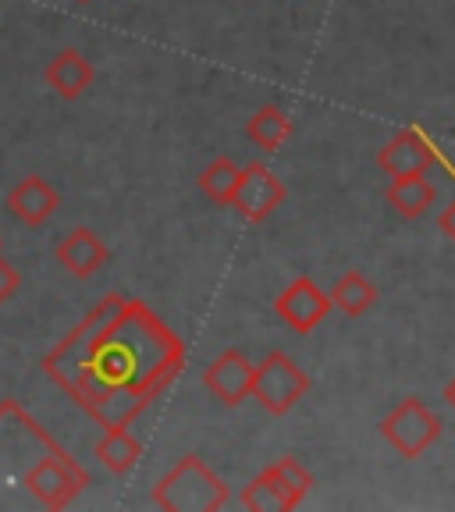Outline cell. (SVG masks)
<instances>
[{
	"instance_id": "cell-8",
	"label": "cell",
	"mask_w": 455,
	"mask_h": 512,
	"mask_svg": "<svg viewBox=\"0 0 455 512\" xmlns=\"http://www.w3.org/2000/svg\"><path fill=\"white\" fill-rule=\"evenodd\" d=\"M274 313L285 320L296 335H310L331 313V296L313 278H296L274 299Z\"/></svg>"
},
{
	"instance_id": "cell-15",
	"label": "cell",
	"mask_w": 455,
	"mask_h": 512,
	"mask_svg": "<svg viewBox=\"0 0 455 512\" xmlns=\"http://www.w3.org/2000/svg\"><path fill=\"white\" fill-rule=\"evenodd\" d=\"M388 203L399 210L402 217H424L427 210L438 203V185L427 175H413V178H392L388 185Z\"/></svg>"
},
{
	"instance_id": "cell-5",
	"label": "cell",
	"mask_w": 455,
	"mask_h": 512,
	"mask_svg": "<svg viewBox=\"0 0 455 512\" xmlns=\"http://www.w3.org/2000/svg\"><path fill=\"white\" fill-rule=\"evenodd\" d=\"M377 431L402 459H420L441 438V420L427 409L424 399L413 395V399H402L392 413L384 416Z\"/></svg>"
},
{
	"instance_id": "cell-11",
	"label": "cell",
	"mask_w": 455,
	"mask_h": 512,
	"mask_svg": "<svg viewBox=\"0 0 455 512\" xmlns=\"http://www.w3.org/2000/svg\"><path fill=\"white\" fill-rule=\"evenodd\" d=\"M107 260H111V253H107V246L96 239V232H89V228H75L72 235H64V239L57 242V264L72 274V278H82V281L93 278V274L104 271Z\"/></svg>"
},
{
	"instance_id": "cell-20",
	"label": "cell",
	"mask_w": 455,
	"mask_h": 512,
	"mask_svg": "<svg viewBox=\"0 0 455 512\" xmlns=\"http://www.w3.org/2000/svg\"><path fill=\"white\" fill-rule=\"evenodd\" d=\"M18 288H22V274L11 260L0 256V303H11L18 296Z\"/></svg>"
},
{
	"instance_id": "cell-7",
	"label": "cell",
	"mask_w": 455,
	"mask_h": 512,
	"mask_svg": "<svg viewBox=\"0 0 455 512\" xmlns=\"http://www.w3.org/2000/svg\"><path fill=\"white\" fill-rule=\"evenodd\" d=\"M285 196H288L285 185H281V178L271 171V164L253 160V164L242 168L239 189H235V196H232V207L239 210L249 224H260L285 203Z\"/></svg>"
},
{
	"instance_id": "cell-13",
	"label": "cell",
	"mask_w": 455,
	"mask_h": 512,
	"mask_svg": "<svg viewBox=\"0 0 455 512\" xmlns=\"http://www.w3.org/2000/svg\"><path fill=\"white\" fill-rule=\"evenodd\" d=\"M242 505L253 512H292L299 509V498L285 488V480L278 477V470L267 466V470H260L242 488Z\"/></svg>"
},
{
	"instance_id": "cell-2",
	"label": "cell",
	"mask_w": 455,
	"mask_h": 512,
	"mask_svg": "<svg viewBox=\"0 0 455 512\" xmlns=\"http://www.w3.org/2000/svg\"><path fill=\"white\" fill-rule=\"evenodd\" d=\"M89 470L43 431L18 399H0V509L25 495L32 505L61 512L89 488Z\"/></svg>"
},
{
	"instance_id": "cell-9",
	"label": "cell",
	"mask_w": 455,
	"mask_h": 512,
	"mask_svg": "<svg viewBox=\"0 0 455 512\" xmlns=\"http://www.w3.org/2000/svg\"><path fill=\"white\" fill-rule=\"evenodd\" d=\"M203 384L221 406H242L253 395V363L242 356L239 349H224L207 370H203Z\"/></svg>"
},
{
	"instance_id": "cell-3",
	"label": "cell",
	"mask_w": 455,
	"mask_h": 512,
	"mask_svg": "<svg viewBox=\"0 0 455 512\" xmlns=\"http://www.w3.org/2000/svg\"><path fill=\"white\" fill-rule=\"evenodd\" d=\"M153 505L164 512H217L232 505V488L196 452H189L157 480Z\"/></svg>"
},
{
	"instance_id": "cell-10",
	"label": "cell",
	"mask_w": 455,
	"mask_h": 512,
	"mask_svg": "<svg viewBox=\"0 0 455 512\" xmlns=\"http://www.w3.org/2000/svg\"><path fill=\"white\" fill-rule=\"evenodd\" d=\"M61 207V192L40 175H25L15 189L8 192V214L15 221L29 224V228H40Z\"/></svg>"
},
{
	"instance_id": "cell-23",
	"label": "cell",
	"mask_w": 455,
	"mask_h": 512,
	"mask_svg": "<svg viewBox=\"0 0 455 512\" xmlns=\"http://www.w3.org/2000/svg\"><path fill=\"white\" fill-rule=\"evenodd\" d=\"M79 4H89V0H79Z\"/></svg>"
},
{
	"instance_id": "cell-18",
	"label": "cell",
	"mask_w": 455,
	"mask_h": 512,
	"mask_svg": "<svg viewBox=\"0 0 455 512\" xmlns=\"http://www.w3.org/2000/svg\"><path fill=\"white\" fill-rule=\"evenodd\" d=\"M239 178H242V168L235 164V160L217 157L203 168L200 192L210 203H217V207H232V196H235V189H239Z\"/></svg>"
},
{
	"instance_id": "cell-12",
	"label": "cell",
	"mask_w": 455,
	"mask_h": 512,
	"mask_svg": "<svg viewBox=\"0 0 455 512\" xmlns=\"http://www.w3.org/2000/svg\"><path fill=\"white\" fill-rule=\"evenodd\" d=\"M47 86L54 89L57 96H64V100H79L82 93H86L89 86H93L96 72L93 64H89V57L82 54V50H61V54H54V61L47 64Z\"/></svg>"
},
{
	"instance_id": "cell-14",
	"label": "cell",
	"mask_w": 455,
	"mask_h": 512,
	"mask_svg": "<svg viewBox=\"0 0 455 512\" xmlns=\"http://www.w3.org/2000/svg\"><path fill=\"white\" fill-rule=\"evenodd\" d=\"M93 452H96V459L111 473H118V477H125V473L143 459V445H139V438H132L128 427H104V434H100Z\"/></svg>"
},
{
	"instance_id": "cell-6",
	"label": "cell",
	"mask_w": 455,
	"mask_h": 512,
	"mask_svg": "<svg viewBox=\"0 0 455 512\" xmlns=\"http://www.w3.org/2000/svg\"><path fill=\"white\" fill-rule=\"evenodd\" d=\"M441 164V153L420 128H402L377 150V168L388 178H413Z\"/></svg>"
},
{
	"instance_id": "cell-22",
	"label": "cell",
	"mask_w": 455,
	"mask_h": 512,
	"mask_svg": "<svg viewBox=\"0 0 455 512\" xmlns=\"http://www.w3.org/2000/svg\"><path fill=\"white\" fill-rule=\"evenodd\" d=\"M445 402H448V406L455 409V377H452V381L445 384Z\"/></svg>"
},
{
	"instance_id": "cell-4",
	"label": "cell",
	"mask_w": 455,
	"mask_h": 512,
	"mask_svg": "<svg viewBox=\"0 0 455 512\" xmlns=\"http://www.w3.org/2000/svg\"><path fill=\"white\" fill-rule=\"evenodd\" d=\"M310 388H313V377L306 374L288 352L274 349L253 367V395H249V399L260 402L264 413L285 416L288 409L306 399Z\"/></svg>"
},
{
	"instance_id": "cell-17",
	"label": "cell",
	"mask_w": 455,
	"mask_h": 512,
	"mask_svg": "<svg viewBox=\"0 0 455 512\" xmlns=\"http://www.w3.org/2000/svg\"><path fill=\"white\" fill-rule=\"evenodd\" d=\"M246 136L253 139L260 150H281V146L292 139V118H288L281 107L274 104H264L253 118L246 121Z\"/></svg>"
},
{
	"instance_id": "cell-16",
	"label": "cell",
	"mask_w": 455,
	"mask_h": 512,
	"mask_svg": "<svg viewBox=\"0 0 455 512\" xmlns=\"http://www.w3.org/2000/svg\"><path fill=\"white\" fill-rule=\"evenodd\" d=\"M331 306L345 313V317H367L377 306V285L360 271H345L342 278L331 285Z\"/></svg>"
},
{
	"instance_id": "cell-1",
	"label": "cell",
	"mask_w": 455,
	"mask_h": 512,
	"mask_svg": "<svg viewBox=\"0 0 455 512\" xmlns=\"http://www.w3.org/2000/svg\"><path fill=\"white\" fill-rule=\"evenodd\" d=\"M40 367L93 424L128 427L178 381L185 342L143 299L111 292Z\"/></svg>"
},
{
	"instance_id": "cell-21",
	"label": "cell",
	"mask_w": 455,
	"mask_h": 512,
	"mask_svg": "<svg viewBox=\"0 0 455 512\" xmlns=\"http://www.w3.org/2000/svg\"><path fill=\"white\" fill-rule=\"evenodd\" d=\"M438 228H441V232L448 235V239L455 242V200L448 203L445 210H441V217H438Z\"/></svg>"
},
{
	"instance_id": "cell-19",
	"label": "cell",
	"mask_w": 455,
	"mask_h": 512,
	"mask_svg": "<svg viewBox=\"0 0 455 512\" xmlns=\"http://www.w3.org/2000/svg\"><path fill=\"white\" fill-rule=\"evenodd\" d=\"M274 470H278V477L285 480V488L292 491V495L303 502L306 495H310V488H313V473L306 470L303 463H299L296 456H281L278 463H274Z\"/></svg>"
}]
</instances>
